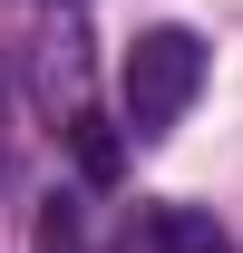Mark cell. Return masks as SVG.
Returning <instances> with one entry per match:
<instances>
[{
  "instance_id": "6da1fadb",
  "label": "cell",
  "mask_w": 243,
  "mask_h": 253,
  "mask_svg": "<svg viewBox=\"0 0 243 253\" xmlns=\"http://www.w3.org/2000/svg\"><path fill=\"white\" fill-rule=\"evenodd\" d=\"M195 88H204V39L185 30V20L136 30V49L117 59V97H126V126H136V136H165V126L195 107Z\"/></svg>"
},
{
  "instance_id": "7a4b0ae2",
  "label": "cell",
  "mask_w": 243,
  "mask_h": 253,
  "mask_svg": "<svg viewBox=\"0 0 243 253\" xmlns=\"http://www.w3.org/2000/svg\"><path fill=\"white\" fill-rule=\"evenodd\" d=\"M146 253H234V234L204 205H156L146 214Z\"/></svg>"
},
{
  "instance_id": "277c9868",
  "label": "cell",
  "mask_w": 243,
  "mask_h": 253,
  "mask_svg": "<svg viewBox=\"0 0 243 253\" xmlns=\"http://www.w3.org/2000/svg\"><path fill=\"white\" fill-rule=\"evenodd\" d=\"M39 253H78V205H49L39 214Z\"/></svg>"
},
{
  "instance_id": "3957f363",
  "label": "cell",
  "mask_w": 243,
  "mask_h": 253,
  "mask_svg": "<svg viewBox=\"0 0 243 253\" xmlns=\"http://www.w3.org/2000/svg\"><path fill=\"white\" fill-rule=\"evenodd\" d=\"M68 146H78V175H88V185H117L126 146H117V126H107V117H88V107H78V117H68Z\"/></svg>"
}]
</instances>
